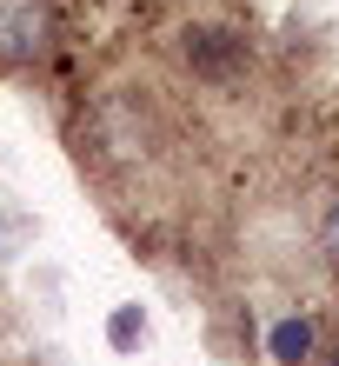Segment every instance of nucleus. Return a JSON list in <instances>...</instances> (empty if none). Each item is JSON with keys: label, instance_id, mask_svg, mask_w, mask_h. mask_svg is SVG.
Masks as SVG:
<instances>
[{"label": "nucleus", "instance_id": "1", "mask_svg": "<svg viewBox=\"0 0 339 366\" xmlns=\"http://www.w3.org/2000/svg\"><path fill=\"white\" fill-rule=\"evenodd\" d=\"M47 40H54V7L47 0H0V60L7 67L40 60Z\"/></svg>", "mask_w": 339, "mask_h": 366}, {"label": "nucleus", "instance_id": "2", "mask_svg": "<svg viewBox=\"0 0 339 366\" xmlns=\"http://www.w3.org/2000/svg\"><path fill=\"white\" fill-rule=\"evenodd\" d=\"M180 54H186V67H193L200 80H220V87H226V80H240L246 74V40L240 34H233V27H186L180 34Z\"/></svg>", "mask_w": 339, "mask_h": 366}, {"label": "nucleus", "instance_id": "3", "mask_svg": "<svg viewBox=\"0 0 339 366\" xmlns=\"http://www.w3.org/2000/svg\"><path fill=\"white\" fill-rule=\"evenodd\" d=\"M313 347H320V327H313L306 313H293V320H280V327L266 333V353L280 360V366H300V360H313Z\"/></svg>", "mask_w": 339, "mask_h": 366}, {"label": "nucleus", "instance_id": "4", "mask_svg": "<svg viewBox=\"0 0 339 366\" xmlns=\"http://www.w3.org/2000/svg\"><path fill=\"white\" fill-rule=\"evenodd\" d=\"M140 340H146V313H140V307H113L107 347H113V353H140Z\"/></svg>", "mask_w": 339, "mask_h": 366}, {"label": "nucleus", "instance_id": "5", "mask_svg": "<svg viewBox=\"0 0 339 366\" xmlns=\"http://www.w3.org/2000/svg\"><path fill=\"white\" fill-rule=\"evenodd\" d=\"M320 247H326V260L339 267V200L326 207V220H320Z\"/></svg>", "mask_w": 339, "mask_h": 366}, {"label": "nucleus", "instance_id": "6", "mask_svg": "<svg viewBox=\"0 0 339 366\" xmlns=\"http://www.w3.org/2000/svg\"><path fill=\"white\" fill-rule=\"evenodd\" d=\"M326 366H339V347H333V353H326Z\"/></svg>", "mask_w": 339, "mask_h": 366}]
</instances>
